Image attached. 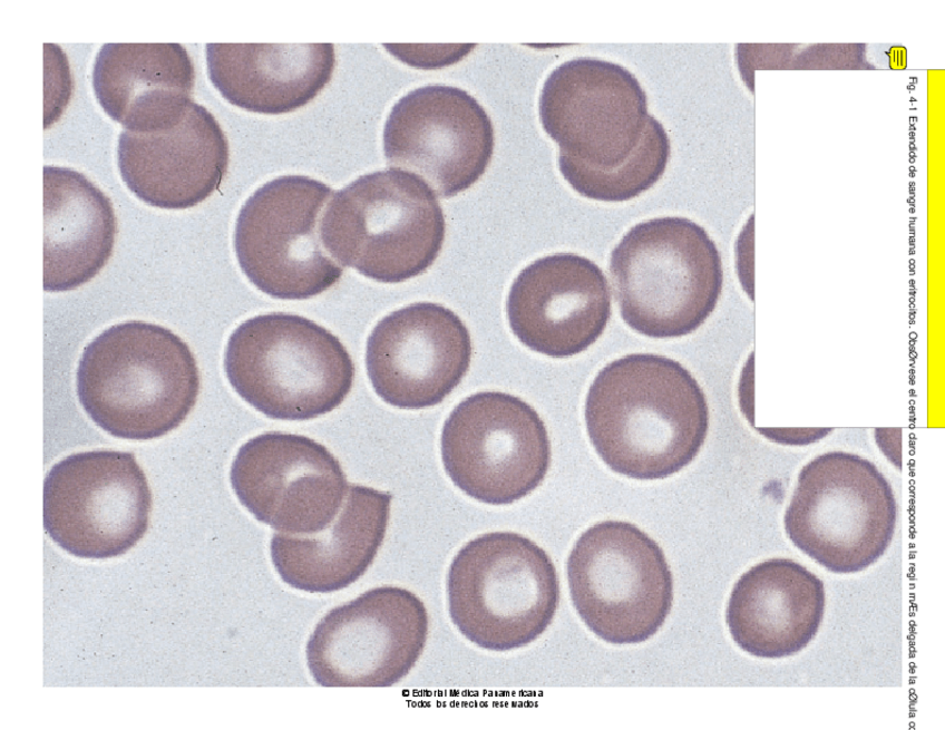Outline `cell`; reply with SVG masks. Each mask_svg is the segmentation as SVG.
<instances>
[{"label": "cell", "instance_id": "cell-1", "mask_svg": "<svg viewBox=\"0 0 945 730\" xmlns=\"http://www.w3.org/2000/svg\"><path fill=\"white\" fill-rule=\"evenodd\" d=\"M538 115L558 146V168L579 195L630 201L664 174L668 133L624 66L594 57L562 62L544 80Z\"/></svg>", "mask_w": 945, "mask_h": 730}, {"label": "cell", "instance_id": "cell-2", "mask_svg": "<svg viewBox=\"0 0 945 730\" xmlns=\"http://www.w3.org/2000/svg\"><path fill=\"white\" fill-rule=\"evenodd\" d=\"M584 416L604 464L639 480L683 469L709 430V406L696 379L655 353H630L603 367L587 390Z\"/></svg>", "mask_w": 945, "mask_h": 730}, {"label": "cell", "instance_id": "cell-17", "mask_svg": "<svg viewBox=\"0 0 945 730\" xmlns=\"http://www.w3.org/2000/svg\"><path fill=\"white\" fill-rule=\"evenodd\" d=\"M506 313L524 345L552 358H568L604 332L612 314L610 285L587 257L555 253L519 272L508 292Z\"/></svg>", "mask_w": 945, "mask_h": 730}, {"label": "cell", "instance_id": "cell-15", "mask_svg": "<svg viewBox=\"0 0 945 730\" xmlns=\"http://www.w3.org/2000/svg\"><path fill=\"white\" fill-rule=\"evenodd\" d=\"M230 480L257 520L290 535L325 529L349 488L339 460L323 445L281 431L244 442L232 461Z\"/></svg>", "mask_w": 945, "mask_h": 730}, {"label": "cell", "instance_id": "cell-21", "mask_svg": "<svg viewBox=\"0 0 945 730\" xmlns=\"http://www.w3.org/2000/svg\"><path fill=\"white\" fill-rule=\"evenodd\" d=\"M391 499L389 493L351 484L341 512L319 534L275 533L270 553L282 581L309 593H331L354 583L382 545Z\"/></svg>", "mask_w": 945, "mask_h": 730}, {"label": "cell", "instance_id": "cell-23", "mask_svg": "<svg viewBox=\"0 0 945 730\" xmlns=\"http://www.w3.org/2000/svg\"><path fill=\"white\" fill-rule=\"evenodd\" d=\"M117 232L110 199L69 167L43 166V290L77 289L108 262Z\"/></svg>", "mask_w": 945, "mask_h": 730}, {"label": "cell", "instance_id": "cell-9", "mask_svg": "<svg viewBox=\"0 0 945 730\" xmlns=\"http://www.w3.org/2000/svg\"><path fill=\"white\" fill-rule=\"evenodd\" d=\"M566 573L573 606L605 642H644L670 614L673 577L665 555L632 523L604 520L588 527L571 549Z\"/></svg>", "mask_w": 945, "mask_h": 730}, {"label": "cell", "instance_id": "cell-20", "mask_svg": "<svg viewBox=\"0 0 945 730\" xmlns=\"http://www.w3.org/2000/svg\"><path fill=\"white\" fill-rule=\"evenodd\" d=\"M91 84L105 114L125 130L156 133L176 125L193 101L195 68L181 43H104Z\"/></svg>", "mask_w": 945, "mask_h": 730}, {"label": "cell", "instance_id": "cell-16", "mask_svg": "<svg viewBox=\"0 0 945 730\" xmlns=\"http://www.w3.org/2000/svg\"><path fill=\"white\" fill-rule=\"evenodd\" d=\"M469 331L450 309L418 302L382 318L367 340L366 368L374 392L401 409L440 403L467 373Z\"/></svg>", "mask_w": 945, "mask_h": 730}, {"label": "cell", "instance_id": "cell-8", "mask_svg": "<svg viewBox=\"0 0 945 730\" xmlns=\"http://www.w3.org/2000/svg\"><path fill=\"white\" fill-rule=\"evenodd\" d=\"M897 503L870 460L831 450L799 471L783 515L790 542L826 570L848 574L877 562L894 537Z\"/></svg>", "mask_w": 945, "mask_h": 730}, {"label": "cell", "instance_id": "cell-11", "mask_svg": "<svg viewBox=\"0 0 945 730\" xmlns=\"http://www.w3.org/2000/svg\"><path fill=\"white\" fill-rule=\"evenodd\" d=\"M444 468L461 491L488 505H508L535 490L551 465L544 421L526 401L483 391L460 401L446 419Z\"/></svg>", "mask_w": 945, "mask_h": 730}, {"label": "cell", "instance_id": "cell-12", "mask_svg": "<svg viewBox=\"0 0 945 730\" xmlns=\"http://www.w3.org/2000/svg\"><path fill=\"white\" fill-rule=\"evenodd\" d=\"M152 508L131 452L92 450L55 464L43 481V527L67 553L91 559L125 554L145 535Z\"/></svg>", "mask_w": 945, "mask_h": 730}, {"label": "cell", "instance_id": "cell-6", "mask_svg": "<svg viewBox=\"0 0 945 730\" xmlns=\"http://www.w3.org/2000/svg\"><path fill=\"white\" fill-rule=\"evenodd\" d=\"M224 371L244 401L280 420H309L332 411L354 379L353 361L338 337L284 312L242 322L227 340Z\"/></svg>", "mask_w": 945, "mask_h": 730}, {"label": "cell", "instance_id": "cell-22", "mask_svg": "<svg viewBox=\"0 0 945 730\" xmlns=\"http://www.w3.org/2000/svg\"><path fill=\"white\" fill-rule=\"evenodd\" d=\"M207 74L230 104L280 115L311 100L330 81L332 43H206Z\"/></svg>", "mask_w": 945, "mask_h": 730}, {"label": "cell", "instance_id": "cell-13", "mask_svg": "<svg viewBox=\"0 0 945 730\" xmlns=\"http://www.w3.org/2000/svg\"><path fill=\"white\" fill-rule=\"evenodd\" d=\"M428 632V612L416 594L374 587L318 622L306 642V664L321 687H392L418 662Z\"/></svg>", "mask_w": 945, "mask_h": 730}, {"label": "cell", "instance_id": "cell-14", "mask_svg": "<svg viewBox=\"0 0 945 730\" xmlns=\"http://www.w3.org/2000/svg\"><path fill=\"white\" fill-rule=\"evenodd\" d=\"M387 164L420 176L440 197L466 191L494 152L491 119L466 90L427 85L402 96L383 126Z\"/></svg>", "mask_w": 945, "mask_h": 730}, {"label": "cell", "instance_id": "cell-19", "mask_svg": "<svg viewBox=\"0 0 945 730\" xmlns=\"http://www.w3.org/2000/svg\"><path fill=\"white\" fill-rule=\"evenodd\" d=\"M825 605V586L817 575L790 558H769L735 582L725 622L741 650L758 658L780 659L811 642Z\"/></svg>", "mask_w": 945, "mask_h": 730}, {"label": "cell", "instance_id": "cell-4", "mask_svg": "<svg viewBox=\"0 0 945 730\" xmlns=\"http://www.w3.org/2000/svg\"><path fill=\"white\" fill-rule=\"evenodd\" d=\"M610 273L624 322L654 339L698 330L714 311L723 286L714 241L683 216L633 225L611 252Z\"/></svg>", "mask_w": 945, "mask_h": 730}, {"label": "cell", "instance_id": "cell-24", "mask_svg": "<svg viewBox=\"0 0 945 730\" xmlns=\"http://www.w3.org/2000/svg\"><path fill=\"white\" fill-rule=\"evenodd\" d=\"M875 440L881 452L897 468L902 467V430L899 428H877Z\"/></svg>", "mask_w": 945, "mask_h": 730}, {"label": "cell", "instance_id": "cell-3", "mask_svg": "<svg viewBox=\"0 0 945 730\" xmlns=\"http://www.w3.org/2000/svg\"><path fill=\"white\" fill-rule=\"evenodd\" d=\"M76 389L81 407L103 430L148 440L185 420L197 400L199 372L178 335L133 320L109 327L84 348Z\"/></svg>", "mask_w": 945, "mask_h": 730}, {"label": "cell", "instance_id": "cell-10", "mask_svg": "<svg viewBox=\"0 0 945 730\" xmlns=\"http://www.w3.org/2000/svg\"><path fill=\"white\" fill-rule=\"evenodd\" d=\"M333 191L304 175H283L259 187L242 205L234 250L242 272L263 293L304 300L342 276L322 245L320 222Z\"/></svg>", "mask_w": 945, "mask_h": 730}, {"label": "cell", "instance_id": "cell-18", "mask_svg": "<svg viewBox=\"0 0 945 730\" xmlns=\"http://www.w3.org/2000/svg\"><path fill=\"white\" fill-rule=\"evenodd\" d=\"M230 149L224 130L204 106L192 101L179 121L156 133L123 130L117 165L127 188L165 210L194 207L221 185Z\"/></svg>", "mask_w": 945, "mask_h": 730}, {"label": "cell", "instance_id": "cell-7", "mask_svg": "<svg viewBox=\"0 0 945 730\" xmlns=\"http://www.w3.org/2000/svg\"><path fill=\"white\" fill-rule=\"evenodd\" d=\"M451 622L477 646L506 652L526 646L552 623L559 581L547 553L514 532H491L466 543L447 574Z\"/></svg>", "mask_w": 945, "mask_h": 730}, {"label": "cell", "instance_id": "cell-5", "mask_svg": "<svg viewBox=\"0 0 945 730\" xmlns=\"http://www.w3.org/2000/svg\"><path fill=\"white\" fill-rule=\"evenodd\" d=\"M319 231L323 247L342 266L399 283L433 264L446 222L433 189L417 174L392 167L361 175L334 193Z\"/></svg>", "mask_w": 945, "mask_h": 730}]
</instances>
